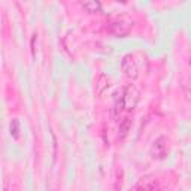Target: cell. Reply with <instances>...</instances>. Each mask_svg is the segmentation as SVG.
<instances>
[{"label": "cell", "mask_w": 191, "mask_h": 191, "mask_svg": "<svg viewBox=\"0 0 191 191\" xmlns=\"http://www.w3.org/2000/svg\"><path fill=\"white\" fill-rule=\"evenodd\" d=\"M84 8L95 11V9H100V5H99L97 2H87V3H84Z\"/></svg>", "instance_id": "1"}]
</instances>
